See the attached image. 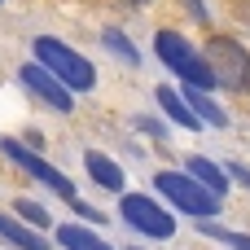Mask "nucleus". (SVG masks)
Returning <instances> with one entry per match:
<instances>
[{"mask_svg": "<svg viewBox=\"0 0 250 250\" xmlns=\"http://www.w3.org/2000/svg\"><path fill=\"white\" fill-rule=\"evenodd\" d=\"M31 48H35V62H40L48 75H57L70 92H92V88H97V70H92V62H88V57H79L75 48H66L62 40L40 35Z\"/></svg>", "mask_w": 250, "mask_h": 250, "instance_id": "f257e3e1", "label": "nucleus"}, {"mask_svg": "<svg viewBox=\"0 0 250 250\" xmlns=\"http://www.w3.org/2000/svg\"><path fill=\"white\" fill-rule=\"evenodd\" d=\"M154 48H158V57L180 75V83H189V88H215V75H211V66H207V57L180 35V31H171V26H163L158 35H154Z\"/></svg>", "mask_w": 250, "mask_h": 250, "instance_id": "f03ea898", "label": "nucleus"}, {"mask_svg": "<svg viewBox=\"0 0 250 250\" xmlns=\"http://www.w3.org/2000/svg\"><path fill=\"white\" fill-rule=\"evenodd\" d=\"M154 189H158L171 207H180L185 215L207 220V215H215V211H220V198H215V193H207L189 171H158V176H154Z\"/></svg>", "mask_w": 250, "mask_h": 250, "instance_id": "7ed1b4c3", "label": "nucleus"}, {"mask_svg": "<svg viewBox=\"0 0 250 250\" xmlns=\"http://www.w3.org/2000/svg\"><path fill=\"white\" fill-rule=\"evenodd\" d=\"M207 66H211V75H215L220 88H242L250 53L237 40H229V35H211V40H207Z\"/></svg>", "mask_w": 250, "mask_h": 250, "instance_id": "20e7f679", "label": "nucleus"}, {"mask_svg": "<svg viewBox=\"0 0 250 250\" xmlns=\"http://www.w3.org/2000/svg\"><path fill=\"white\" fill-rule=\"evenodd\" d=\"M119 215H123L127 229H136V233H145V237H171V233H176V220H171L158 202H149L145 193H123Z\"/></svg>", "mask_w": 250, "mask_h": 250, "instance_id": "39448f33", "label": "nucleus"}, {"mask_svg": "<svg viewBox=\"0 0 250 250\" xmlns=\"http://www.w3.org/2000/svg\"><path fill=\"white\" fill-rule=\"evenodd\" d=\"M0 149H4V154H9V158H13V163H18V167H22L26 176H35L40 185H48V189H53L57 198H66V202H75V185H70V180H66V176H62L57 167H48V163H44L40 154H31V149H26L22 141H13V136H4V141H0Z\"/></svg>", "mask_w": 250, "mask_h": 250, "instance_id": "423d86ee", "label": "nucleus"}, {"mask_svg": "<svg viewBox=\"0 0 250 250\" xmlns=\"http://www.w3.org/2000/svg\"><path fill=\"white\" fill-rule=\"evenodd\" d=\"M18 79H22V83H26V88H31L44 105H53V110H62V114L75 105V101H70V88H66L57 75H48L40 62H35V66H22V70H18Z\"/></svg>", "mask_w": 250, "mask_h": 250, "instance_id": "0eeeda50", "label": "nucleus"}, {"mask_svg": "<svg viewBox=\"0 0 250 250\" xmlns=\"http://www.w3.org/2000/svg\"><path fill=\"white\" fill-rule=\"evenodd\" d=\"M83 167H88V176H92L101 189H110V193H119V189H123V167H119V163H110L101 149H88V154H83Z\"/></svg>", "mask_w": 250, "mask_h": 250, "instance_id": "6e6552de", "label": "nucleus"}, {"mask_svg": "<svg viewBox=\"0 0 250 250\" xmlns=\"http://www.w3.org/2000/svg\"><path fill=\"white\" fill-rule=\"evenodd\" d=\"M189 176H193L207 193H215V198L224 202V193H229V171H224V167H215V163H207V158H189Z\"/></svg>", "mask_w": 250, "mask_h": 250, "instance_id": "1a4fd4ad", "label": "nucleus"}, {"mask_svg": "<svg viewBox=\"0 0 250 250\" xmlns=\"http://www.w3.org/2000/svg\"><path fill=\"white\" fill-rule=\"evenodd\" d=\"M158 105H163V110H167L180 127H189V132H198V127H202V119L189 110V101H180V92H176V88H167V83L158 88Z\"/></svg>", "mask_w": 250, "mask_h": 250, "instance_id": "9d476101", "label": "nucleus"}, {"mask_svg": "<svg viewBox=\"0 0 250 250\" xmlns=\"http://www.w3.org/2000/svg\"><path fill=\"white\" fill-rule=\"evenodd\" d=\"M0 237L13 242L18 250H48V242H44L40 233H31L26 224H18V220H9V215H0Z\"/></svg>", "mask_w": 250, "mask_h": 250, "instance_id": "9b49d317", "label": "nucleus"}, {"mask_svg": "<svg viewBox=\"0 0 250 250\" xmlns=\"http://www.w3.org/2000/svg\"><path fill=\"white\" fill-rule=\"evenodd\" d=\"M57 242L66 250H110V242H101L97 233H88V229H79V224H62V229H57Z\"/></svg>", "mask_w": 250, "mask_h": 250, "instance_id": "f8f14e48", "label": "nucleus"}, {"mask_svg": "<svg viewBox=\"0 0 250 250\" xmlns=\"http://www.w3.org/2000/svg\"><path fill=\"white\" fill-rule=\"evenodd\" d=\"M189 110L198 114V119H207V123H215V127H229V114L202 92V88H189Z\"/></svg>", "mask_w": 250, "mask_h": 250, "instance_id": "ddd939ff", "label": "nucleus"}, {"mask_svg": "<svg viewBox=\"0 0 250 250\" xmlns=\"http://www.w3.org/2000/svg\"><path fill=\"white\" fill-rule=\"evenodd\" d=\"M105 48H114V53L127 62V66H136V62H141V53H136V48L127 44V35H123V31H114V26L105 31Z\"/></svg>", "mask_w": 250, "mask_h": 250, "instance_id": "4468645a", "label": "nucleus"}, {"mask_svg": "<svg viewBox=\"0 0 250 250\" xmlns=\"http://www.w3.org/2000/svg\"><path fill=\"white\" fill-rule=\"evenodd\" d=\"M202 233H207V237L229 242L233 250H250V233H233V229H220V224H202Z\"/></svg>", "mask_w": 250, "mask_h": 250, "instance_id": "2eb2a0df", "label": "nucleus"}, {"mask_svg": "<svg viewBox=\"0 0 250 250\" xmlns=\"http://www.w3.org/2000/svg\"><path fill=\"white\" fill-rule=\"evenodd\" d=\"M18 215H22V220H31V224H40V229L48 224V211H44L40 202H18Z\"/></svg>", "mask_w": 250, "mask_h": 250, "instance_id": "dca6fc26", "label": "nucleus"}, {"mask_svg": "<svg viewBox=\"0 0 250 250\" xmlns=\"http://www.w3.org/2000/svg\"><path fill=\"white\" fill-rule=\"evenodd\" d=\"M136 127H141V132H149V136H167V127H163L158 119H149V114H141V119H136Z\"/></svg>", "mask_w": 250, "mask_h": 250, "instance_id": "f3484780", "label": "nucleus"}, {"mask_svg": "<svg viewBox=\"0 0 250 250\" xmlns=\"http://www.w3.org/2000/svg\"><path fill=\"white\" fill-rule=\"evenodd\" d=\"M229 176H233L237 185H246V189H250V171H246V167H242V163H233V167H229Z\"/></svg>", "mask_w": 250, "mask_h": 250, "instance_id": "a211bd4d", "label": "nucleus"}, {"mask_svg": "<svg viewBox=\"0 0 250 250\" xmlns=\"http://www.w3.org/2000/svg\"><path fill=\"white\" fill-rule=\"evenodd\" d=\"M242 88H246V97H250V66H246V79H242Z\"/></svg>", "mask_w": 250, "mask_h": 250, "instance_id": "6ab92c4d", "label": "nucleus"}, {"mask_svg": "<svg viewBox=\"0 0 250 250\" xmlns=\"http://www.w3.org/2000/svg\"><path fill=\"white\" fill-rule=\"evenodd\" d=\"M127 4H145V0H127Z\"/></svg>", "mask_w": 250, "mask_h": 250, "instance_id": "aec40b11", "label": "nucleus"}]
</instances>
